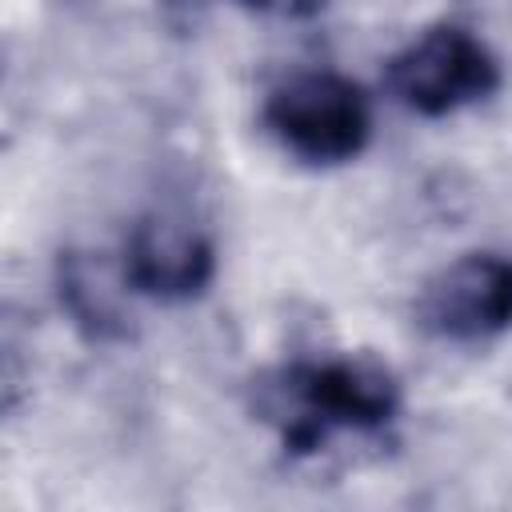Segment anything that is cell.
<instances>
[{
	"label": "cell",
	"instance_id": "6da1fadb",
	"mask_svg": "<svg viewBox=\"0 0 512 512\" xmlns=\"http://www.w3.org/2000/svg\"><path fill=\"white\" fill-rule=\"evenodd\" d=\"M264 132L300 164L332 168L356 160L372 140L368 92L332 68H304L276 80L260 104Z\"/></svg>",
	"mask_w": 512,
	"mask_h": 512
},
{
	"label": "cell",
	"instance_id": "7a4b0ae2",
	"mask_svg": "<svg viewBox=\"0 0 512 512\" xmlns=\"http://www.w3.org/2000/svg\"><path fill=\"white\" fill-rule=\"evenodd\" d=\"M384 88L412 116L444 120L500 88V60L476 32L432 24L388 56Z\"/></svg>",
	"mask_w": 512,
	"mask_h": 512
},
{
	"label": "cell",
	"instance_id": "3957f363",
	"mask_svg": "<svg viewBox=\"0 0 512 512\" xmlns=\"http://www.w3.org/2000/svg\"><path fill=\"white\" fill-rule=\"evenodd\" d=\"M416 328L444 344H484L512 328V260L460 252L440 264L412 300Z\"/></svg>",
	"mask_w": 512,
	"mask_h": 512
},
{
	"label": "cell",
	"instance_id": "277c9868",
	"mask_svg": "<svg viewBox=\"0 0 512 512\" xmlns=\"http://www.w3.org/2000/svg\"><path fill=\"white\" fill-rule=\"evenodd\" d=\"M288 400L296 404L292 436H324L332 428H380L400 408V384L388 364L352 352L312 360L288 372Z\"/></svg>",
	"mask_w": 512,
	"mask_h": 512
},
{
	"label": "cell",
	"instance_id": "5b68a950",
	"mask_svg": "<svg viewBox=\"0 0 512 512\" xmlns=\"http://www.w3.org/2000/svg\"><path fill=\"white\" fill-rule=\"evenodd\" d=\"M120 268L132 292L164 304H180L212 284L216 248L188 212L152 208L124 236Z\"/></svg>",
	"mask_w": 512,
	"mask_h": 512
},
{
	"label": "cell",
	"instance_id": "8992f818",
	"mask_svg": "<svg viewBox=\"0 0 512 512\" xmlns=\"http://www.w3.org/2000/svg\"><path fill=\"white\" fill-rule=\"evenodd\" d=\"M120 288H128V284L108 288V276L100 272V264H92V256H68L60 264V300L68 304L76 324H84L92 336L124 332V312L116 304Z\"/></svg>",
	"mask_w": 512,
	"mask_h": 512
}]
</instances>
